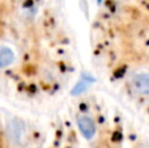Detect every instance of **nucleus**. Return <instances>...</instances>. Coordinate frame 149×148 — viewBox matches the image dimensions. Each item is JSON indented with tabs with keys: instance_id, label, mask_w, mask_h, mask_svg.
Wrapping results in <instances>:
<instances>
[{
	"instance_id": "nucleus-1",
	"label": "nucleus",
	"mask_w": 149,
	"mask_h": 148,
	"mask_svg": "<svg viewBox=\"0 0 149 148\" xmlns=\"http://www.w3.org/2000/svg\"><path fill=\"white\" fill-rule=\"evenodd\" d=\"M128 89L135 97L149 98V71L136 70L128 76Z\"/></svg>"
},
{
	"instance_id": "nucleus-2",
	"label": "nucleus",
	"mask_w": 149,
	"mask_h": 148,
	"mask_svg": "<svg viewBox=\"0 0 149 148\" xmlns=\"http://www.w3.org/2000/svg\"><path fill=\"white\" fill-rule=\"evenodd\" d=\"M7 136L13 147H21L25 140V125L21 119L13 118L7 125Z\"/></svg>"
},
{
	"instance_id": "nucleus-3",
	"label": "nucleus",
	"mask_w": 149,
	"mask_h": 148,
	"mask_svg": "<svg viewBox=\"0 0 149 148\" xmlns=\"http://www.w3.org/2000/svg\"><path fill=\"white\" fill-rule=\"evenodd\" d=\"M77 122V127H79L81 135L84 136L86 140H90V139L94 138L95 131H97V127H95V123L89 115L86 114H80L76 119Z\"/></svg>"
},
{
	"instance_id": "nucleus-4",
	"label": "nucleus",
	"mask_w": 149,
	"mask_h": 148,
	"mask_svg": "<svg viewBox=\"0 0 149 148\" xmlns=\"http://www.w3.org/2000/svg\"><path fill=\"white\" fill-rule=\"evenodd\" d=\"M15 62V51L7 45H0V70L9 67Z\"/></svg>"
}]
</instances>
